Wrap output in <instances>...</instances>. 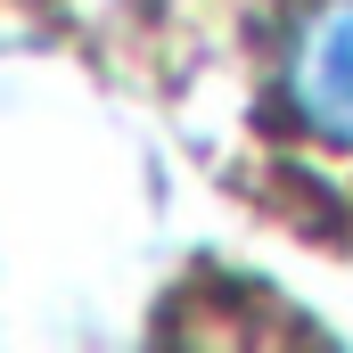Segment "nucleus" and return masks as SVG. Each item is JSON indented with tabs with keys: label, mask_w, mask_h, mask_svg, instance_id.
Here are the masks:
<instances>
[{
	"label": "nucleus",
	"mask_w": 353,
	"mask_h": 353,
	"mask_svg": "<svg viewBox=\"0 0 353 353\" xmlns=\"http://www.w3.org/2000/svg\"><path fill=\"white\" fill-rule=\"evenodd\" d=\"M279 107L304 140L353 157V0H304L279 41Z\"/></svg>",
	"instance_id": "f257e3e1"
}]
</instances>
